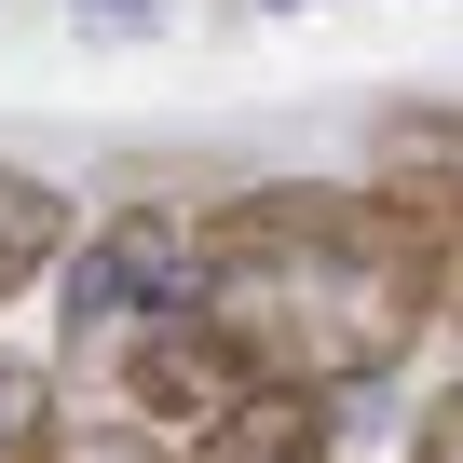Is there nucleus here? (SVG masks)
<instances>
[{"label":"nucleus","mask_w":463,"mask_h":463,"mask_svg":"<svg viewBox=\"0 0 463 463\" xmlns=\"http://www.w3.org/2000/svg\"><path fill=\"white\" fill-rule=\"evenodd\" d=\"M191 314L287 395H354L395 382L436 327V246L395 191L260 177L218 218H191Z\"/></svg>","instance_id":"obj_1"},{"label":"nucleus","mask_w":463,"mask_h":463,"mask_svg":"<svg viewBox=\"0 0 463 463\" xmlns=\"http://www.w3.org/2000/svg\"><path fill=\"white\" fill-rule=\"evenodd\" d=\"M0 463H69V395L42 354H0Z\"/></svg>","instance_id":"obj_7"},{"label":"nucleus","mask_w":463,"mask_h":463,"mask_svg":"<svg viewBox=\"0 0 463 463\" xmlns=\"http://www.w3.org/2000/svg\"><path fill=\"white\" fill-rule=\"evenodd\" d=\"M409 463H463V382H436V395H422V422H409Z\"/></svg>","instance_id":"obj_8"},{"label":"nucleus","mask_w":463,"mask_h":463,"mask_svg":"<svg viewBox=\"0 0 463 463\" xmlns=\"http://www.w3.org/2000/svg\"><path fill=\"white\" fill-rule=\"evenodd\" d=\"M109 368H123V409H137V422H177V436H204V422H232V409L260 395V368L232 354L191 300H177V314H150V327H123V341H109Z\"/></svg>","instance_id":"obj_3"},{"label":"nucleus","mask_w":463,"mask_h":463,"mask_svg":"<svg viewBox=\"0 0 463 463\" xmlns=\"http://www.w3.org/2000/svg\"><path fill=\"white\" fill-rule=\"evenodd\" d=\"M42 273H69V191L42 164H0V314H14Z\"/></svg>","instance_id":"obj_6"},{"label":"nucleus","mask_w":463,"mask_h":463,"mask_svg":"<svg viewBox=\"0 0 463 463\" xmlns=\"http://www.w3.org/2000/svg\"><path fill=\"white\" fill-rule=\"evenodd\" d=\"M204 463H341V422H327V395L260 382L232 422H204Z\"/></svg>","instance_id":"obj_5"},{"label":"nucleus","mask_w":463,"mask_h":463,"mask_svg":"<svg viewBox=\"0 0 463 463\" xmlns=\"http://www.w3.org/2000/svg\"><path fill=\"white\" fill-rule=\"evenodd\" d=\"M96 463H177V449H150V436H109V449H96Z\"/></svg>","instance_id":"obj_10"},{"label":"nucleus","mask_w":463,"mask_h":463,"mask_svg":"<svg viewBox=\"0 0 463 463\" xmlns=\"http://www.w3.org/2000/svg\"><path fill=\"white\" fill-rule=\"evenodd\" d=\"M177 300H191V218L177 204H123V218H96V246H69V354H96Z\"/></svg>","instance_id":"obj_2"},{"label":"nucleus","mask_w":463,"mask_h":463,"mask_svg":"<svg viewBox=\"0 0 463 463\" xmlns=\"http://www.w3.org/2000/svg\"><path fill=\"white\" fill-rule=\"evenodd\" d=\"M69 14H82V28H150L164 0H69Z\"/></svg>","instance_id":"obj_9"},{"label":"nucleus","mask_w":463,"mask_h":463,"mask_svg":"<svg viewBox=\"0 0 463 463\" xmlns=\"http://www.w3.org/2000/svg\"><path fill=\"white\" fill-rule=\"evenodd\" d=\"M368 191H395L422 218V246H436V327H463V109H382L368 123Z\"/></svg>","instance_id":"obj_4"}]
</instances>
